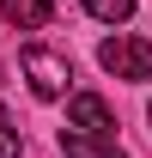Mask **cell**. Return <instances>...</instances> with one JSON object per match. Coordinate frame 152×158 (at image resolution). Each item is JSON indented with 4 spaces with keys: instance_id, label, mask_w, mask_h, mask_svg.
Here are the masks:
<instances>
[{
    "instance_id": "cell-1",
    "label": "cell",
    "mask_w": 152,
    "mask_h": 158,
    "mask_svg": "<svg viewBox=\"0 0 152 158\" xmlns=\"http://www.w3.org/2000/svg\"><path fill=\"white\" fill-rule=\"evenodd\" d=\"M24 79H31V91H37V98H67V85H73V61L61 55V49H43V43H31V49H24Z\"/></svg>"
},
{
    "instance_id": "cell-2",
    "label": "cell",
    "mask_w": 152,
    "mask_h": 158,
    "mask_svg": "<svg viewBox=\"0 0 152 158\" xmlns=\"http://www.w3.org/2000/svg\"><path fill=\"white\" fill-rule=\"evenodd\" d=\"M97 61H103V73H116V79H152V43H140V37H103L97 43Z\"/></svg>"
},
{
    "instance_id": "cell-3",
    "label": "cell",
    "mask_w": 152,
    "mask_h": 158,
    "mask_svg": "<svg viewBox=\"0 0 152 158\" xmlns=\"http://www.w3.org/2000/svg\"><path fill=\"white\" fill-rule=\"evenodd\" d=\"M67 128L73 134H97V140H116V116L97 91H73L67 98Z\"/></svg>"
},
{
    "instance_id": "cell-4",
    "label": "cell",
    "mask_w": 152,
    "mask_h": 158,
    "mask_svg": "<svg viewBox=\"0 0 152 158\" xmlns=\"http://www.w3.org/2000/svg\"><path fill=\"white\" fill-rule=\"evenodd\" d=\"M0 19L12 31H43L55 19V0H0Z\"/></svg>"
},
{
    "instance_id": "cell-5",
    "label": "cell",
    "mask_w": 152,
    "mask_h": 158,
    "mask_svg": "<svg viewBox=\"0 0 152 158\" xmlns=\"http://www.w3.org/2000/svg\"><path fill=\"white\" fill-rule=\"evenodd\" d=\"M61 152H67V158H122V146H116V140H97V134L61 128Z\"/></svg>"
},
{
    "instance_id": "cell-6",
    "label": "cell",
    "mask_w": 152,
    "mask_h": 158,
    "mask_svg": "<svg viewBox=\"0 0 152 158\" xmlns=\"http://www.w3.org/2000/svg\"><path fill=\"white\" fill-rule=\"evenodd\" d=\"M91 19H103V24H122V19H134V0H79Z\"/></svg>"
},
{
    "instance_id": "cell-7",
    "label": "cell",
    "mask_w": 152,
    "mask_h": 158,
    "mask_svg": "<svg viewBox=\"0 0 152 158\" xmlns=\"http://www.w3.org/2000/svg\"><path fill=\"white\" fill-rule=\"evenodd\" d=\"M24 146H19V128H12V116L0 110V158H19Z\"/></svg>"
},
{
    "instance_id": "cell-8",
    "label": "cell",
    "mask_w": 152,
    "mask_h": 158,
    "mask_svg": "<svg viewBox=\"0 0 152 158\" xmlns=\"http://www.w3.org/2000/svg\"><path fill=\"white\" fill-rule=\"evenodd\" d=\"M146 116H152V110H146Z\"/></svg>"
}]
</instances>
